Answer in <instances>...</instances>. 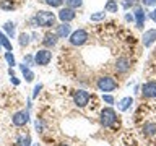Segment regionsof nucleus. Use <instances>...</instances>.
<instances>
[{
	"label": "nucleus",
	"instance_id": "29",
	"mask_svg": "<svg viewBox=\"0 0 156 146\" xmlns=\"http://www.w3.org/2000/svg\"><path fill=\"white\" fill-rule=\"evenodd\" d=\"M41 89H42V85H41V83L34 86V91H33V97H37V96H39V92H41Z\"/></svg>",
	"mask_w": 156,
	"mask_h": 146
},
{
	"label": "nucleus",
	"instance_id": "31",
	"mask_svg": "<svg viewBox=\"0 0 156 146\" xmlns=\"http://www.w3.org/2000/svg\"><path fill=\"white\" fill-rule=\"evenodd\" d=\"M42 128H44V122L42 120H36V130L37 131H44Z\"/></svg>",
	"mask_w": 156,
	"mask_h": 146
},
{
	"label": "nucleus",
	"instance_id": "38",
	"mask_svg": "<svg viewBox=\"0 0 156 146\" xmlns=\"http://www.w3.org/2000/svg\"><path fill=\"white\" fill-rule=\"evenodd\" d=\"M0 49H2V44H0Z\"/></svg>",
	"mask_w": 156,
	"mask_h": 146
},
{
	"label": "nucleus",
	"instance_id": "30",
	"mask_svg": "<svg viewBox=\"0 0 156 146\" xmlns=\"http://www.w3.org/2000/svg\"><path fill=\"white\" fill-rule=\"evenodd\" d=\"M102 99H104V102H107V104H114V97L111 94H102Z\"/></svg>",
	"mask_w": 156,
	"mask_h": 146
},
{
	"label": "nucleus",
	"instance_id": "21",
	"mask_svg": "<svg viewBox=\"0 0 156 146\" xmlns=\"http://www.w3.org/2000/svg\"><path fill=\"white\" fill-rule=\"evenodd\" d=\"M63 2H65V7L72 8V10H76V8L83 7V0H63Z\"/></svg>",
	"mask_w": 156,
	"mask_h": 146
},
{
	"label": "nucleus",
	"instance_id": "24",
	"mask_svg": "<svg viewBox=\"0 0 156 146\" xmlns=\"http://www.w3.org/2000/svg\"><path fill=\"white\" fill-rule=\"evenodd\" d=\"M5 60L8 62V65L12 67V68L16 65V60H15V57H13V54H12V52H7V54H5Z\"/></svg>",
	"mask_w": 156,
	"mask_h": 146
},
{
	"label": "nucleus",
	"instance_id": "13",
	"mask_svg": "<svg viewBox=\"0 0 156 146\" xmlns=\"http://www.w3.org/2000/svg\"><path fill=\"white\" fill-rule=\"evenodd\" d=\"M133 16H135V21H136V28L141 29V28L145 26V19H146V15H145V12H143V8H141V7H136V8L133 10Z\"/></svg>",
	"mask_w": 156,
	"mask_h": 146
},
{
	"label": "nucleus",
	"instance_id": "25",
	"mask_svg": "<svg viewBox=\"0 0 156 146\" xmlns=\"http://www.w3.org/2000/svg\"><path fill=\"white\" fill-rule=\"evenodd\" d=\"M49 7H52V8H57V7H62L63 5V0H44Z\"/></svg>",
	"mask_w": 156,
	"mask_h": 146
},
{
	"label": "nucleus",
	"instance_id": "1",
	"mask_svg": "<svg viewBox=\"0 0 156 146\" xmlns=\"http://www.w3.org/2000/svg\"><path fill=\"white\" fill-rule=\"evenodd\" d=\"M31 23L36 28H51L55 24V15L52 12H44V10H39V12L31 18Z\"/></svg>",
	"mask_w": 156,
	"mask_h": 146
},
{
	"label": "nucleus",
	"instance_id": "20",
	"mask_svg": "<svg viewBox=\"0 0 156 146\" xmlns=\"http://www.w3.org/2000/svg\"><path fill=\"white\" fill-rule=\"evenodd\" d=\"M0 44H2V47H5L8 52H12V42H10V37L5 36L2 31H0Z\"/></svg>",
	"mask_w": 156,
	"mask_h": 146
},
{
	"label": "nucleus",
	"instance_id": "18",
	"mask_svg": "<svg viewBox=\"0 0 156 146\" xmlns=\"http://www.w3.org/2000/svg\"><path fill=\"white\" fill-rule=\"evenodd\" d=\"M3 29L7 31L8 37H15V34H16V24H15L13 21H7L3 24Z\"/></svg>",
	"mask_w": 156,
	"mask_h": 146
},
{
	"label": "nucleus",
	"instance_id": "10",
	"mask_svg": "<svg viewBox=\"0 0 156 146\" xmlns=\"http://www.w3.org/2000/svg\"><path fill=\"white\" fill-rule=\"evenodd\" d=\"M114 68H115V71H117V73H127V71L130 70V60H129L127 57L117 58Z\"/></svg>",
	"mask_w": 156,
	"mask_h": 146
},
{
	"label": "nucleus",
	"instance_id": "15",
	"mask_svg": "<svg viewBox=\"0 0 156 146\" xmlns=\"http://www.w3.org/2000/svg\"><path fill=\"white\" fill-rule=\"evenodd\" d=\"M141 131H143V135H146V136L156 135V123H153V122H146V123L141 127Z\"/></svg>",
	"mask_w": 156,
	"mask_h": 146
},
{
	"label": "nucleus",
	"instance_id": "19",
	"mask_svg": "<svg viewBox=\"0 0 156 146\" xmlns=\"http://www.w3.org/2000/svg\"><path fill=\"white\" fill-rule=\"evenodd\" d=\"M132 104H133V99H132V97H124V99L119 102V109H120L122 112H125V110L130 109Z\"/></svg>",
	"mask_w": 156,
	"mask_h": 146
},
{
	"label": "nucleus",
	"instance_id": "36",
	"mask_svg": "<svg viewBox=\"0 0 156 146\" xmlns=\"http://www.w3.org/2000/svg\"><path fill=\"white\" fill-rule=\"evenodd\" d=\"M58 146H70V144H65V143H62V144H58Z\"/></svg>",
	"mask_w": 156,
	"mask_h": 146
},
{
	"label": "nucleus",
	"instance_id": "6",
	"mask_svg": "<svg viewBox=\"0 0 156 146\" xmlns=\"http://www.w3.org/2000/svg\"><path fill=\"white\" fill-rule=\"evenodd\" d=\"M52 60V52L49 49H39V50L34 54V63L39 67H46L49 65Z\"/></svg>",
	"mask_w": 156,
	"mask_h": 146
},
{
	"label": "nucleus",
	"instance_id": "8",
	"mask_svg": "<svg viewBox=\"0 0 156 146\" xmlns=\"http://www.w3.org/2000/svg\"><path fill=\"white\" fill-rule=\"evenodd\" d=\"M141 96L145 99H154L156 97V81H148L141 86Z\"/></svg>",
	"mask_w": 156,
	"mask_h": 146
},
{
	"label": "nucleus",
	"instance_id": "34",
	"mask_svg": "<svg viewBox=\"0 0 156 146\" xmlns=\"http://www.w3.org/2000/svg\"><path fill=\"white\" fill-rule=\"evenodd\" d=\"M125 19H127V21H133V15H129V13H127V15H125Z\"/></svg>",
	"mask_w": 156,
	"mask_h": 146
},
{
	"label": "nucleus",
	"instance_id": "35",
	"mask_svg": "<svg viewBox=\"0 0 156 146\" xmlns=\"http://www.w3.org/2000/svg\"><path fill=\"white\" fill-rule=\"evenodd\" d=\"M12 83H13V85H15V86H18V85H20V81L16 80V78H15V75L12 76Z\"/></svg>",
	"mask_w": 156,
	"mask_h": 146
},
{
	"label": "nucleus",
	"instance_id": "23",
	"mask_svg": "<svg viewBox=\"0 0 156 146\" xmlns=\"http://www.w3.org/2000/svg\"><path fill=\"white\" fill-rule=\"evenodd\" d=\"M18 39H20V46H21V47H24V46H28V44H29V34L28 33H21Z\"/></svg>",
	"mask_w": 156,
	"mask_h": 146
},
{
	"label": "nucleus",
	"instance_id": "14",
	"mask_svg": "<svg viewBox=\"0 0 156 146\" xmlns=\"http://www.w3.org/2000/svg\"><path fill=\"white\" fill-rule=\"evenodd\" d=\"M57 41H58V37H57L55 33H47L46 36H44V39H42V46L46 49H52L57 44Z\"/></svg>",
	"mask_w": 156,
	"mask_h": 146
},
{
	"label": "nucleus",
	"instance_id": "11",
	"mask_svg": "<svg viewBox=\"0 0 156 146\" xmlns=\"http://www.w3.org/2000/svg\"><path fill=\"white\" fill-rule=\"evenodd\" d=\"M55 34H57V37L58 39H65L68 37L72 34V26L68 23H62V24H58L57 29H55Z\"/></svg>",
	"mask_w": 156,
	"mask_h": 146
},
{
	"label": "nucleus",
	"instance_id": "33",
	"mask_svg": "<svg viewBox=\"0 0 156 146\" xmlns=\"http://www.w3.org/2000/svg\"><path fill=\"white\" fill-rule=\"evenodd\" d=\"M150 18L153 19V21L156 23V10H153V12H150Z\"/></svg>",
	"mask_w": 156,
	"mask_h": 146
},
{
	"label": "nucleus",
	"instance_id": "17",
	"mask_svg": "<svg viewBox=\"0 0 156 146\" xmlns=\"http://www.w3.org/2000/svg\"><path fill=\"white\" fill-rule=\"evenodd\" d=\"M20 68H21V73H23L24 80H26L28 83L34 80V73L31 71V68H29V67H26L24 63H21V65H20Z\"/></svg>",
	"mask_w": 156,
	"mask_h": 146
},
{
	"label": "nucleus",
	"instance_id": "9",
	"mask_svg": "<svg viewBox=\"0 0 156 146\" xmlns=\"http://www.w3.org/2000/svg\"><path fill=\"white\" fill-rule=\"evenodd\" d=\"M57 16H58V19H60L62 23H70V21H73V19H75L76 13H75V10L65 7V8H62L60 12H58Z\"/></svg>",
	"mask_w": 156,
	"mask_h": 146
},
{
	"label": "nucleus",
	"instance_id": "28",
	"mask_svg": "<svg viewBox=\"0 0 156 146\" xmlns=\"http://www.w3.org/2000/svg\"><path fill=\"white\" fill-rule=\"evenodd\" d=\"M138 2H140V0H124V2H122V7H124V8H130V7H133V5H136Z\"/></svg>",
	"mask_w": 156,
	"mask_h": 146
},
{
	"label": "nucleus",
	"instance_id": "2",
	"mask_svg": "<svg viewBox=\"0 0 156 146\" xmlns=\"http://www.w3.org/2000/svg\"><path fill=\"white\" fill-rule=\"evenodd\" d=\"M115 120H117V114H115V110L112 109V107H106V109L101 110V115H99L101 127H104V128H111V127H114Z\"/></svg>",
	"mask_w": 156,
	"mask_h": 146
},
{
	"label": "nucleus",
	"instance_id": "12",
	"mask_svg": "<svg viewBox=\"0 0 156 146\" xmlns=\"http://www.w3.org/2000/svg\"><path fill=\"white\" fill-rule=\"evenodd\" d=\"M141 42H143L145 47H150L151 44L156 42V29H148V31L143 33V37H141Z\"/></svg>",
	"mask_w": 156,
	"mask_h": 146
},
{
	"label": "nucleus",
	"instance_id": "26",
	"mask_svg": "<svg viewBox=\"0 0 156 146\" xmlns=\"http://www.w3.org/2000/svg\"><path fill=\"white\" fill-rule=\"evenodd\" d=\"M0 8L2 10H13L15 5L10 3V0H3V2H0Z\"/></svg>",
	"mask_w": 156,
	"mask_h": 146
},
{
	"label": "nucleus",
	"instance_id": "32",
	"mask_svg": "<svg viewBox=\"0 0 156 146\" xmlns=\"http://www.w3.org/2000/svg\"><path fill=\"white\" fill-rule=\"evenodd\" d=\"M141 2H143L145 7H153V5L156 3V0H141Z\"/></svg>",
	"mask_w": 156,
	"mask_h": 146
},
{
	"label": "nucleus",
	"instance_id": "22",
	"mask_svg": "<svg viewBox=\"0 0 156 146\" xmlns=\"http://www.w3.org/2000/svg\"><path fill=\"white\" fill-rule=\"evenodd\" d=\"M106 12L109 13H117V10H119V5H117V0H107L106 3Z\"/></svg>",
	"mask_w": 156,
	"mask_h": 146
},
{
	"label": "nucleus",
	"instance_id": "4",
	"mask_svg": "<svg viewBox=\"0 0 156 146\" xmlns=\"http://www.w3.org/2000/svg\"><path fill=\"white\" fill-rule=\"evenodd\" d=\"M88 39H90V34H88L85 29H76V31H73L70 36H68V41H70V44L75 47H80L83 44H86Z\"/></svg>",
	"mask_w": 156,
	"mask_h": 146
},
{
	"label": "nucleus",
	"instance_id": "16",
	"mask_svg": "<svg viewBox=\"0 0 156 146\" xmlns=\"http://www.w3.org/2000/svg\"><path fill=\"white\" fill-rule=\"evenodd\" d=\"M16 146H33V144H31V136H29L28 133L18 135V138H16Z\"/></svg>",
	"mask_w": 156,
	"mask_h": 146
},
{
	"label": "nucleus",
	"instance_id": "27",
	"mask_svg": "<svg viewBox=\"0 0 156 146\" xmlns=\"http://www.w3.org/2000/svg\"><path fill=\"white\" fill-rule=\"evenodd\" d=\"M106 13L104 12H98L94 15H91V21H101V19H104Z\"/></svg>",
	"mask_w": 156,
	"mask_h": 146
},
{
	"label": "nucleus",
	"instance_id": "5",
	"mask_svg": "<svg viewBox=\"0 0 156 146\" xmlns=\"http://www.w3.org/2000/svg\"><path fill=\"white\" fill-rule=\"evenodd\" d=\"M12 123L18 128L21 127H26L29 123V110L28 109H23V110H18L12 115Z\"/></svg>",
	"mask_w": 156,
	"mask_h": 146
},
{
	"label": "nucleus",
	"instance_id": "37",
	"mask_svg": "<svg viewBox=\"0 0 156 146\" xmlns=\"http://www.w3.org/2000/svg\"><path fill=\"white\" fill-rule=\"evenodd\" d=\"M33 146H39V143H34V144H33Z\"/></svg>",
	"mask_w": 156,
	"mask_h": 146
},
{
	"label": "nucleus",
	"instance_id": "3",
	"mask_svg": "<svg viewBox=\"0 0 156 146\" xmlns=\"http://www.w3.org/2000/svg\"><path fill=\"white\" fill-rule=\"evenodd\" d=\"M119 83H117L112 76H99L96 81V88L102 92H112L117 89Z\"/></svg>",
	"mask_w": 156,
	"mask_h": 146
},
{
	"label": "nucleus",
	"instance_id": "7",
	"mask_svg": "<svg viewBox=\"0 0 156 146\" xmlns=\"http://www.w3.org/2000/svg\"><path fill=\"white\" fill-rule=\"evenodd\" d=\"M90 99H91V94L85 89H76L75 92H73V102H75V106L80 107V109L86 107Z\"/></svg>",
	"mask_w": 156,
	"mask_h": 146
}]
</instances>
